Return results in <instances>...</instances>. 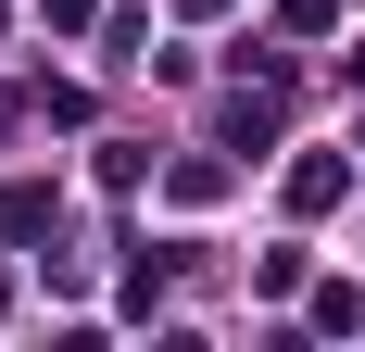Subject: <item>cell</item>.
Wrapping results in <instances>:
<instances>
[{
  "label": "cell",
  "mask_w": 365,
  "mask_h": 352,
  "mask_svg": "<svg viewBox=\"0 0 365 352\" xmlns=\"http://www.w3.org/2000/svg\"><path fill=\"white\" fill-rule=\"evenodd\" d=\"M340 189H353V164H340V151H302V164H290V202H302V214H328Z\"/></svg>",
  "instance_id": "6da1fadb"
}]
</instances>
